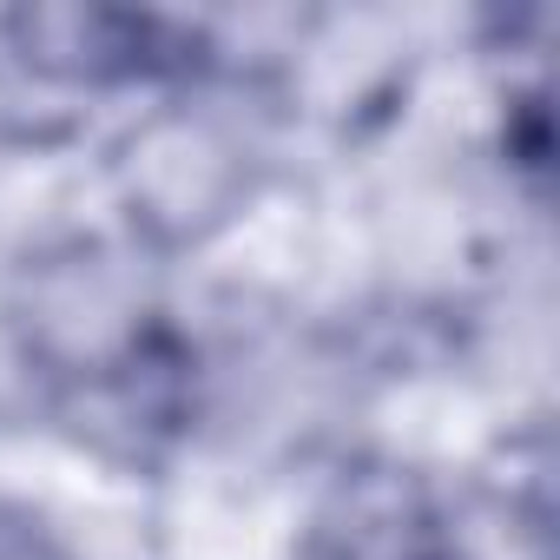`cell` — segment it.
Returning <instances> with one entry per match:
<instances>
[{
	"label": "cell",
	"instance_id": "277c9868",
	"mask_svg": "<svg viewBox=\"0 0 560 560\" xmlns=\"http://www.w3.org/2000/svg\"><path fill=\"white\" fill-rule=\"evenodd\" d=\"M0 560H67V553L40 534V521H27V514H8V508H0Z\"/></svg>",
	"mask_w": 560,
	"mask_h": 560
},
{
	"label": "cell",
	"instance_id": "6da1fadb",
	"mask_svg": "<svg viewBox=\"0 0 560 560\" xmlns=\"http://www.w3.org/2000/svg\"><path fill=\"white\" fill-rule=\"evenodd\" d=\"M21 343L60 422L119 462H152L191 416L185 343L126 298L106 264L67 257L21 277Z\"/></svg>",
	"mask_w": 560,
	"mask_h": 560
},
{
	"label": "cell",
	"instance_id": "3957f363",
	"mask_svg": "<svg viewBox=\"0 0 560 560\" xmlns=\"http://www.w3.org/2000/svg\"><path fill=\"white\" fill-rule=\"evenodd\" d=\"M21 67L54 80H152L191 67V40L152 14H113V8H34L8 21Z\"/></svg>",
	"mask_w": 560,
	"mask_h": 560
},
{
	"label": "cell",
	"instance_id": "7a4b0ae2",
	"mask_svg": "<svg viewBox=\"0 0 560 560\" xmlns=\"http://www.w3.org/2000/svg\"><path fill=\"white\" fill-rule=\"evenodd\" d=\"M298 560H468L435 488L396 462H357L317 501Z\"/></svg>",
	"mask_w": 560,
	"mask_h": 560
}]
</instances>
